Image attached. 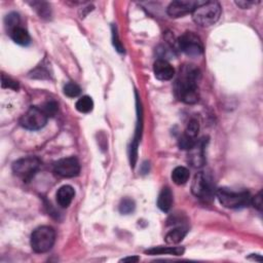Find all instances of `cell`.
Masks as SVG:
<instances>
[{"label": "cell", "instance_id": "6da1fadb", "mask_svg": "<svg viewBox=\"0 0 263 263\" xmlns=\"http://www.w3.org/2000/svg\"><path fill=\"white\" fill-rule=\"evenodd\" d=\"M201 79V71L193 65L184 66L175 83V94L186 104H194L200 99L198 82Z\"/></svg>", "mask_w": 263, "mask_h": 263}, {"label": "cell", "instance_id": "7a4b0ae2", "mask_svg": "<svg viewBox=\"0 0 263 263\" xmlns=\"http://www.w3.org/2000/svg\"><path fill=\"white\" fill-rule=\"evenodd\" d=\"M221 15V6L216 1H200L192 12V19L201 27L214 25Z\"/></svg>", "mask_w": 263, "mask_h": 263}, {"label": "cell", "instance_id": "3957f363", "mask_svg": "<svg viewBox=\"0 0 263 263\" xmlns=\"http://www.w3.org/2000/svg\"><path fill=\"white\" fill-rule=\"evenodd\" d=\"M216 196L220 203L228 209H241L251 203L252 197L248 191H234L228 188H219Z\"/></svg>", "mask_w": 263, "mask_h": 263}, {"label": "cell", "instance_id": "277c9868", "mask_svg": "<svg viewBox=\"0 0 263 263\" xmlns=\"http://www.w3.org/2000/svg\"><path fill=\"white\" fill-rule=\"evenodd\" d=\"M56 232L53 227L40 226L31 235V247L36 253H46L53 248Z\"/></svg>", "mask_w": 263, "mask_h": 263}, {"label": "cell", "instance_id": "5b68a950", "mask_svg": "<svg viewBox=\"0 0 263 263\" xmlns=\"http://www.w3.org/2000/svg\"><path fill=\"white\" fill-rule=\"evenodd\" d=\"M41 162L36 156H28L20 158L14 163L13 172L14 174L21 178L24 181H29L35 176L40 169Z\"/></svg>", "mask_w": 263, "mask_h": 263}, {"label": "cell", "instance_id": "8992f818", "mask_svg": "<svg viewBox=\"0 0 263 263\" xmlns=\"http://www.w3.org/2000/svg\"><path fill=\"white\" fill-rule=\"evenodd\" d=\"M47 118L48 116L41 107L32 106L20 118V124L27 130L36 131L44 128L47 123Z\"/></svg>", "mask_w": 263, "mask_h": 263}, {"label": "cell", "instance_id": "52a82bcc", "mask_svg": "<svg viewBox=\"0 0 263 263\" xmlns=\"http://www.w3.org/2000/svg\"><path fill=\"white\" fill-rule=\"evenodd\" d=\"M191 189L194 196L203 201L211 200L214 194L213 184L210 177L202 172L198 173L194 177Z\"/></svg>", "mask_w": 263, "mask_h": 263}, {"label": "cell", "instance_id": "ba28073f", "mask_svg": "<svg viewBox=\"0 0 263 263\" xmlns=\"http://www.w3.org/2000/svg\"><path fill=\"white\" fill-rule=\"evenodd\" d=\"M178 44L182 52L189 57H199L203 52L201 38L193 32H185L178 40Z\"/></svg>", "mask_w": 263, "mask_h": 263}, {"label": "cell", "instance_id": "9c48e42d", "mask_svg": "<svg viewBox=\"0 0 263 263\" xmlns=\"http://www.w3.org/2000/svg\"><path fill=\"white\" fill-rule=\"evenodd\" d=\"M55 173L64 178L76 177L80 172V165L76 157L62 158L55 164Z\"/></svg>", "mask_w": 263, "mask_h": 263}, {"label": "cell", "instance_id": "30bf717a", "mask_svg": "<svg viewBox=\"0 0 263 263\" xmlns=\"http://www.w3.org/2000/svg\"><path fill=\"white\" fill-rule=\"evenodd\" d=\"M200 1H189V0H178V1H173L168 7V15L171 18H180L188 15L189 13L192 14L199 5Z\"/></svg>", "mask_w": 263, "mask_h": 263}, {"label": "cell", "instance_id": "8fae6325", "mask_svg": "<svg viewBox=\"0 0 263 263\" xmlns=\"http://www.w3.org/2000/svg\"><path fill=\"white\" fill-rule=\"evenodd\" d=\"M154 72L155 77L159 80H171L175 75L174 67L164 59H158L154 65Z\"/></svg>", "mask_w": 263, "mask_h": 263}, {"label": "cell", "instance_id": "7c38bea8", "mask_svg": "<svg viewBox=\"0 0 263 263\" xmlns=\"http://www.w3.org/2000/svg\"><path fill=\"white\" fill-rule=\"evenodd\" d=\"M75 197V191L72 186L64 185L57 192V202L61 208H68Z\"/></svg>", "mask_w": 263, "mask_h": 263}, {"label": "cell", "instance_id": "4fadbf2b", "mask_svg": "<svg viewBox=\"0 0 263 263\" xmlns=\"http://www.w3.org/2000/svg\"><path fill=\"white\" fill-rule=\"evenodd\" d=\"M203 145H205V141H197L196 145H194L189 151L190 156L189 160L193 167L201 168L205 164V155H203Z\"/></svg>", "mask_w": 263, "mask_h": 263}, {"label": "cell", "instance_id": "5bb4252c", "mask_svg": "<svg viewBox=\"0 0 263 263\" xmlns=\"http://www.w3.org/2000/svg\"><path fill=\"white\" fill-rule=\"evenodd\" d=\"M157 206L163 212H169L173 206V193L169 187H165L160 191L157 199Z\"/></svg>", "mask_w": 263, "mask_h": 263}, {"label": "cell", "instance_id": "9a60e30c", "mask_svg": "<svg viewBox=\"0 0 263 263\" xmlns=\"http://www.w3.org/2000/svg\"><path fill=\"white\" fill-rule=\"evenodd\" d=\"M10 36L15 44L19 46H26L31 44V37L29 35V33L27 32V30H25L20 26L12 30L10 32Z\"/></svg>", "mask_w": 263, "mask_h": 263}, {"label": "cell", "instance_id": "2e32d148", "mask_svg": "<svg viewBox=\"0 0 263 263\" xmlns=\"http://www.w3.org/2000/svg\"><path fill=\"white\" fill-rule=\"evenodd\" d=\"M148 255H175L181 256L184 253L183 247H155L145 251Z\"/></svg>", "mask_w": 263, "mask_h": 263}, {"label": "cell", "instance_id": "e0dca14e", "mask_svg": "<svg viewBox=\"0 0 263 263\" xmlns=\"http://www.w3.org/2000/svg\"><path fill=\"white\" fill-rule=\"evenodd\" d=\"M187 228L184 226H179L175 228V230L169 232L166 235V243L169 245H176L179 244L184 237L187 234Z\"/></svg>", "mask_w": 263, "mask_h": 263}, {"label": "cell", "instance_id": "ac0fdd59", "mask_svg": "<svg viewBox=\"0 0 263 263\" xmlns=\"http://www.w3.org/2000/svg\"><path fill=\"white\" fill-rule=\"evenodd\" d=\"M189 179V171L184 167H177L172 172V180L177 185H183Z\"/></svg>", "mask_w": 263, "mask_h": 263}, {"label": "cell", "instance_id": "d6986e66", "mask_svg": "<svg viewBox=\"0 0 263 263\" xmlns=\"http://www.w3.org/2000/svg\"><path fill=\"white\" fill-rule=\"evenodd\" d=\"M75 107L77 109V111L81 113H89L92 111L93 108H94V102H93V99L91 97L83 96L76 102Z\"/></svg>", "mask_w": 263, "mask_h": 263}, {"label": "cell", "instance_id": "ffe728a7", "mask_svg": "<svg viewBox=\"0 0 263 263\" xmlns=\"http://www.w3.org/2000/svg\"><path fill=\"white\" fill-rule=\"evenodd\" d=\"M4 24H5V28L8 33H10L12 30H14L15 28L19 27V24H20L19 15L15 14V13H12L10 15H7L5 16Z\"/></svg>", "mask_w": 263, "mask_h": 263}, {"label": "cell", "instance_id": "44dd1931", "mask_svg": "<svg viewBox=\"0 0 263 263\" xmlns=\"http://www.w3.org/2000/svg\"><path fill=\"white\" fill-rule=\"evenodd\" d=\"M81 89L77 83L68 82L64 87V94L69 98H76L80 95Z\"/></svg>", "mask_w": 263, "mask_h": 263}, {"label": "cell", "instance_id": "7402d4cb", "mask_svg": "<svg viewBox=\"0 0 263 263\" xmlns=\"http://www.w3.org/2000/svg\"><path fill=\"white\" fill-rule=\"evenodd\" d=\"M32 7L35 8V11L40 15V18H48L50 15L49 6L46 2H40V1H34L31 3Z\"/></svg>", "mask_w": 263, "mask_h": 263}, {"label": "cell", "instance_id": "603a6c76", "mask_svg": "<svg viewBox=\"0 0 263 263\" xmlns=\"http://www.w3.org/2000/svg\"><path fill=\"white\" fill-rule=\"evenodd\" d=\"M135 201L131 199H124L120 203V212L124 215H129L135 211Z\"/></svg>", "mask_w": 263, "mask_h": 263}, {"label": "cell", "instance_id": "cb8c5ba5", "mask_svg": "<svg viewBox=\"0 0 263 263\" xmlns=\"http://www.w3.org/2000/svg\"><path fill=\"white\" fill-rule=\"evenodd\" d=\"M199 132H200V124H199V122L197 120H191L188 123L187 128H186L184 134L186 136H188V137L192 138V139H196L198 137Z\"/></svg>", "mask_w": 263, "mask_h": 263}, {"label": "cell", "instance_id": "d4e9b609", "mask_svg": "<svg viewBox=\"0 0 263 263\" xmlns=\"http://www.w3.org/2000/svg\"><path fill=\"white\" fill-rule=\"evenodd\" d=\"M196 143H197L196 139H192L184 134L182 137L179 139V147L183 150L189 151L194 145H196Z\"/></svg>", "mask_w": 263, "mask_h": 263}, {"label": "cell", "instance_id": "484cf974", "mask_svg": "<svg viewBox=\"0 0 263 263\" xmlns=\"http://www.w3.org/2000/svg\"><path fill=\"white\" fill-rule=\"evenodd\" d=\"M42 110H44L45 113L49 117L55 116L56 113L58 112V104L55 101H48L46 103L41 107Z\"/></svg>", "mask_w": 263, "mask_h": 263}, {"label": "cell", "instance_id": "4316f807", "mask_svg": "<svg viewBox=\"0 0 263 263\" xmlns=\"http://www.w3.org/2000/svg\"><path fill=\"white\" fill-rule=\"evenodd\" d=\"M2 88L3 89H13V90H18L19 89V84L16 81L13 80L11 77L8 76H5L2 74Z\"/></svg>", "mask_w": 263, "mask_h": 263}, {"label": "cell", "instance_id": "83f0119b", "mask_svg": "<svg viewBox=\"0 0 263 263\" xmlns=\"http://www.w3.org/2000/svg\"><path fill=\"white\" fill-rule=\"evenodd\" d=\"M112 36H113V45L116 48L117 52H120V53H124V48L122 45V42L120 40V38H118V34L116 32V28L114 29V26H112Z\"/></svg>", "mask_w": 263, "mask_h": 263}, {"label": "cell", "instance_id": "f1b7e54d", "mask_svg": "<svg viewBox=\"0 0 263 263\" xmlns=\"http://www.w3.org/2000/svg\"><path fill=\"white\" fill-rule=\"evenodd\" d=\"M251 203L254 206V208H256L258 211H261L262 209V192H258L257 196L252 198Z\"/></svg>", "mask_w": 263, "mask_h": 263}, {"label": "cell", "instance_id": "f546056e", "mask_svg": "<svg viewBox=\"0 0 263 263\" xmlns=\"http://www.w3.org/2000/svg\"><path fill=\"white\" fill-rule=\"evenodd\" d=\"M255 3H256L255 1H236L235 2V4L237 6H240V7L244 8V10H245V8H249L251 5L255 4Z\"/></svg>", "mask_w": 263, "mask_h": 263}, {"label": "cell", "instance_id": "4dcf8cb0", "mask_svg": "<svg viewBox=\"0 0 263 263\" xmlns=\"http://www.w3.org/2000/svg\"><path fill=\"white\" fill-rule=\"evenodd\" d=\"M140 260V258L138 256H129V257H125L124 259H122L121 261L122 262H130V263H136L138 262Z\"/></svg>", "mask_w": 263, "mask_h": 263}]
</instances>
